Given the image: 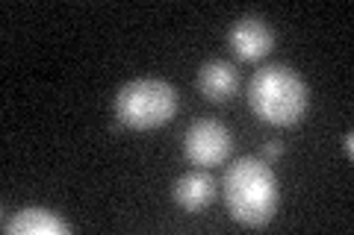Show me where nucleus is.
Returning a JSON list of instances; mask_svg holds the SVG:
<instances>
[{"instance_id":"nucleus-9","label":"nucleus","mask_w":354,"mask_h":235,"mask_svg":"<svg viewBox=\"0 0 354 235\" xmlns=\"http://www.w3.org/2000/svg\"><path fill=\"white\" fill-rule=\"evenodd\" d=\"M281 153H283V144H281V141H269V144L263 147V156H266V159H278Z\"/></svg>"},{"instance_id":"nucleus-6","label":"nucleus","mask_w":354,"mask_h":235,"mask_svg":"<svg viewBox=\"0 0 354 235\" xmlns=\"http://www.w3.org/2000/svg\"><path fill=\"white\" fill-rule=\"evenodd\" d=\"M3 232L9 235H68L71 227L59 215L41 206H27L18 209L12 218H6Z\"/></svg>"},{"instance_id":"nucleus-10","label":"nucleus","mask_w":354,"mask_h":235,"mask_svg":"<svg viewBox=\"0 0 354 235\" xmlns=\"http://www.w3.org/2000/svg\"><path fill=\"white\" fill-rule=\"evenodd\" d=\"M342 147H346V156L351 159V156H354V136H351V132H346V136H342Z\"/></svg>"},{"instance_id":"nucleus-3","label":"nucleus","mask_w":354,"mask_h":235,"mask_svg":"<svg viewBox=\"0 0 354 235\" xmlns=\"http://www.w3.org/2000/svg\"><path fill=\"white\" fill-rule=\"evenodd\" d=\"M177 112V92L165 80H133L115 94V118L130 130H157L169 124Z\"/></svg>"},{"instance_id":"nucleus-7","label":"nucleus","mask_w":354,"mask_h":235,"mask_svg":"<svg viewBox=\"0 0 354 235\" xmlns=\"http://www.w3.org/2000/svg\"><path fill=\"white\" fill-rule=\"evenodd\" d=\"M198 88H201V94L209 103H225V100L236 94L239 74L234 65L225 59H209L207 65H201V71H198Z\"/></svg>"},{"instance_id":"nucleus-5","label":"nucleus","mask_w":354,"mask_h":235,"mask_svg":"<svg viewBox=\"0 0 354 235\" xmlns=\"http://www.w3.org/2000/svg\"><path fill=\"white\" fill-rule=\"evenodd\" d=\"M227 44L242 62H257L274 48V32L260 18H239L227 32Z\"/></svg>"},{"instance_id":"nucleus-4","label":"nucleus","mask_w":354,"mask_h":235,"mask_svg":"<svg viewBox=\"0 0 354 235\" xmlns=\"http://www.w3.org/2000/svg\"><path fill=\"white\" fill-rule=\"evenodd\" d=\"M230 147H234V141H230V130L221 124V121H213V118L195 121V124L186 130V136H183L186 159H189L192 165H198V167H213L218 162H225Z\"/></svg>"},{"instance_id":"nucleus-8","label":"nucleus","mask_w":354,"mask_h":235,"mask_svg":"<svg viewBox=\"0 0 354 235\" xmlns=\"http://www.w3.org/2000/svg\"><path fill=\"white\" fill-rule=\"evenodd\" d=\"M213 197H216V183H213V176L204 174V171L183 174L180 180L171 185V200L183 212H189V215L207 209L209 203H213Z\"/></svg>"},{"instance_id":"nucleus-1","label":"nucleus","mask_w":354,"mask_h":235,"mask_svg":"<svg viewBox=\"0 0 354 235\" xmlns=\"http://www.w3.org/2000/svg\"><path fill=\"white\" fill-rule=\"evenodd\" d=\"M278 176L263 159L242 156L225 171V206L242 227H266L278 212Z\"/></svg>"},{"instance_id":"nucleus-2","label":"nucleus","mask_w":354,"mask_h":235,"mask_svg":"<svg viewBox=\"0 0 354 235\" xmlns=\"http://www.w3.org/2000/svg\"><path fill=\"white\" fill-rule=\"evenodd\" d=\"M248 106L272 127H295L307 112V85L286 65H266L248 83Z\"/></svg>"}]
</instances>
